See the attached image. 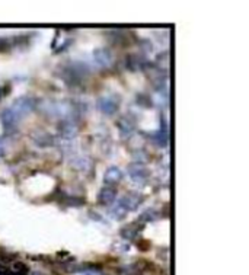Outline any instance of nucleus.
<instances>
[{"label":"nucleus","mask_w":249,"mask_h":275,"mask_svg":"<svg viewBox=\"0 0 249 275\" xmlns=\"http://www.w3.org/2000/svg\"><path fill=\"white\" fill-rule=\"evenodd\" d=\"M115 200H117V189L112 186H103L98 194V202L100 205L111 207L115 204Z\"/></svg>","instance_id":"nucleus-6"},{"label":"nucleus","mask_w":249,"mask_h":275,"mask_svg":"<svg viewBox=\"0 0 249 275\" xmlns=\"http://www.w3.org/2000/svg\"><path fill=\"white\" fill-rule=\"evenodd\" d=\"M118 131L123 138H128L136 131V118L131 114H125L118 121Z\"/></svg>","instance_id":"nucleus-4"},{"label":"nucleus","mask_w":249,"mask_h":275,"mask_svg":"<svg viewBox=\"0 0 249 275\" xmlns=\"http://www.w3.org/2000/svg\"><path fill=\"white\" fill-rule=\"evenodd\" d=\"M0 123L3 124V127L10 128L13 125H16L19 123V120L16 118V115L10 111V108H6L0 112Z\"/></svg>","instance_id":"nucleus-11"},{"label":"nucleus","mask_w":249,"mask_h":275,"mask_svg":"<svg viewBox=\"0 0 249 275\" xmlns=\"http://www.w3.org/2000/svg\"><path fill=\"white\" fill-rule=\"evenodd\" d=\"M35 143H37V146H50L52 143V138L46 133H40V137L35 138Z\"/></svg>","instance_id":"nucleus-14"},{"label":"nucleus","mask_w":249,"mask_h":275,"mask_svg":"<svg viewBox=\"0 0 249 275\" xmlns=\"http://www.w3.org/2000/svg\"><path fill=\"white\" fill-rule=\"evenodd\" d=\"M159 213L154 210V208H148V210H145L143 211V214L139 217V222H142V223H148V222H154L159 216H157Z\"/></svg>","instance_id":"nucleus-12"},{"label":"nucleus","mask_w":249,"mask_h":275,"mask_svg":"<svg viewBox=\"0 0 249 275\" xmlns=\"http://www.w3.org/2000/svg\"><path fill=\"white\" fill-rule=\"evenodd\" d=\"M120 103L121 100L118 96H114V95H106V96H100L97 105H98V109H100L102 114L105 115H115L120 109Z\"/></svg>","instance_id":"nucleus-3"},{"label":"nucleus","mask_w":249,"mask_h":275,"mask_svg":"<svg viewBox=\"0 0 249 275\" xmlns=\"http://www.w3.org/2000/svg\"><path fill=\"white\" fill-rule=\"evenodd\" d=\"M143 227H145V225H140V223L128 225V226H125L124 229L120 231V234H121L124 239H127V240H133V239L139 237V234L142 233Z\"/></svg>","instance_id":"nucleus-10"},{"label":"nucleus","mask_w":249,"mask_h":275,"mask_svg":"<svg viewBox=\"0 0 249 275\" xmlns=\"http://www.w3.org/2000/svg\"><path fill=\"white\" fill-rule=\"evenodd\" d=\"M35 106H37V103H35L34 98H31V96H21V98L13 100L9 108L16 115V118L21 121V118L29 115L35 109Z\"/></svg>","instance_id":"nucleus-1"},{"label":"nucleus","mask_w":249,"mask_h":275,"mask_svg":"<svg viewBox=\"0 0 249 275\" xmlns=\"http://www.w3.org/2000/svg\"><path fill=\"white\" fill-rule=\"evenodd\" d=\"M112 208H111V217L112 219H115V220H121V219H124L125 216H127V211H125L124 208L117 202L115 205H111Z\"/></svg>","instance_id":"nucleus-13"},{"label":"nucleus","mask_w":249,"mask_h":275,"mask_svg":"<svg viewBox=\"0 0 249 275\" xmlns=\"http://www.w3.org/2000/svg\"><path fill=\"white\" fill-rule=\"evenodd\" d=\"M77 274L79 275H102L100 274V270H97V268H94V267H86V268H83V270H79L77 271Z\"/></svg>","instance_id":"nucleus-15"},{"label":"nucleus","mask_w":249,"mask_h":275,"mask_svg":"<svg viewBox=\"0 0 249 275\" xmlns=\"http://www.w3.org/2000/svg\"><path fill=\"white\" fill-rule=\"evenodd\" d=\"M58 131L64 138H73L77 134L79 128H77V125L73 120H64L58 125Z\"/></svg>","instance_id":"nucleus-9"},{"label":"nucleus","mask_w":249,"mask_h":275,"mask_svg":"<svg viewBox=\"0 0 249 275\" xmlns=\"http://www.w3.org/2000/svg\"><path fill=\"white\" fill-rule=\"evenodd\" d=\"M123 178H124V174L120 168L111 166L103 174V182L106 183V186H112V185H117L118 182H121Z\"/></svg>","instance_id":"nucleus-8"},{"label":"nucleus","mask_w":249,"mask_h":275,"mask_svg":"<svg viewBox=\"0 0 249 275\" xmlns=\"http://www.w3.org/2000/svg\"><path fill=\"white\" fill-rule=\"evenodd\" d=\"M1 95H3V91H1V88H0V99H1Z\"/></svg>","instance_id":"nucleus-17"},{"label":"nucleus","mask_w":249,"mask_h":275,"mask_svg":"<svg viewBox=\"0 0 249 275\" xmlns=\"http://www.w3.org/2000/svg\"><path fill=\"white\" fill-rule=\"evenodd\" d=\"M142 195L136 194V192H130V194H125L121 200L118 201V204L124 208L125 211H136L139 208V205L142 204Z\"/></svg>","instance_id":"nucleus-5"},{"label":"nucleus","mask_w":249,"mask_h":275,"mask_svg":"<svg viewBox=\"0 0 249 275\" xmlns=\"http://www.w3.org/2000/svg\"><path fill=\"white\" fill-rule=\"evenodd\" d=\"M94 61L98 67H109L112 63V54L108 48H98L94 51Z\"/></svg>","instance_id":"nucleus-7"},{"label":"nucleus","mask_w":249,"mask_h":275,"mask_svg":"<svg viewBox=\"0 0 249 275\" xmlns=\"http://www.w3.org/2000/svg\"><path fill=\"white\" fill-rule=\"evenodd\" d=\"M4 151H6V140H4V137L0 136V157L4 154Z\"/></svg>","instance_id":"nucleus-16"},{"label":"nucleus","mask_w":249,"mask_h":275,"mask_svg":"<svg viewBox=\"0 0 249 275\" xmlns=\"http://www.w3.org/2000/svg\"><path fill=\"white\" fill-rule=\"evenodd\" d=\"M127 174L130 176L131 182H134L136 185H145L150 178L149 169L146 168L145 163H140V162L130 163L127 168Z\"/></svg>","instance_id":"nucleus-2"}]
</instances>
